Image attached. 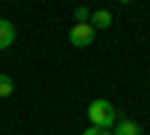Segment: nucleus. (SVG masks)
<instances>
[{
    "label": "nucleus",
    "instance_id": "4",
    "mask_svg": "<svg viewBox=\"0 0 150 135\" xmlns=\"http://www.w3.org/2000/svg\"><path fill=\"white\" fill-rule=\"evenodd\" d=\"M111 135H141V126L135 123V120H117Z\"/></svg>",
    "mask_w": 150,
    "mask_h": 135
},
{
    "label": "nucleus",
    "instance_id": "5",
    "mask_svg": "<svg viewBox=\"0 0 150 135\" xmlns=\"http://www.w3.org/2000/svg\"><path fill=\"white\" fill-rule=\"evenodd\" d=\"M90 27L96 30H105V27H111V12H105V9H99V12H93L90 15Z\"/></svg>",
    "mask_w": 150,
    "mask_h": 135
},
{
    "label": "nucleus",
    "instance_id": "9",
    "mask_svg": "<svg viewBox=\"0 0 150 135\" xmlns=\"http://www.w3.org/2000/svg\"><path fill=\"white\" fill-rule=\"evenodd\" d=\"M117 3H132V0H117Z\"/></svg>",
    "mask_w": 150,
    "mask_h": 135
},
{
    "label": "nucleus",
    "instance_id": "3",
    "mask_svg": "<svg viewBox=\"0 0 150 135\" xmlns=\"http://www.w3.org/2000/svg\"><path fill=\"white\" fill-rule=\"evenodd\" d=\"M12 42H15V27H12V21L0 18V51H3V48H9Z\"/></svg>",
    "mask_w": 150,
    "mask_h": 135
},
{
    "label": "nucleus",
    "instance_id": "7",
    "mask_svg": "<svg viewBox=\"0 0 150 135\" xmlns=\"http://www.w3.org/2000/svg\"><path fill=\"white\" fill-rule=\"evenodd\" d=\"M75 21H78V24H90V9L78 6V9H75Z\"/></svg>",
    "mask_w": 150,
    "mask_h": 135
},
{
    "label": "nucleus",
    "instance_id": "6",
    "mask_svg": "<svg viewBox=\"0 0 150 135\" xmlns=\"http://www.w3.org/2000/svg\"><path fill=\"white\" fill-rule=\"evenodd\" d=\"M0 96H12V78L0 75Z\"/></svg>",
    "mask_w": 150,
    "mask_h": 135
},
{
    "label": "nucleus",
    "instance_id": "8",
    "mask_svg": "<svg viewBox=\"0 0 150 135\" xmlns=\"http://www.w3.org/2000/svg\"><path fill=\"white\" fill-rule=\"evenodd\" d=\"M81 135H111V129H99V126H93V129H84Z\"/></svg>",
    "mask_w": 150,
    "mask_h": 135
},
{
    "label": "nucleus",
    "instance_id": "1",
    "mask_svg": "<svg viewBox=\"0 0 150 135\" xmlns=\"http://www.w3.org/2000/svg\"><path fill=\"white\" fill-rule=\"evenodd\" d=\"M87 117H90V123L99 126V129H111L114 126V105L108 99H93L87 105Z\"/></svg>",
    "mask_w": 150,
    "mask_h": 135
},
{
    "label": "nucleus",
    "instance_id": "2",
    "mask_svg": "<svg viewBox=\"0 0 150 135\" xmlns=\"http://www.w3.org/2000/svg\"><path fill=\"white\" fill-rule=\"evenodd\" d=\"M93 27H90V24H75V27L69 30V42L72 45H78V48H84V45H90L93 42Z\"/></svg>",
    "mask_w": 150,
    "mask_h": 135
}]
</instances>
